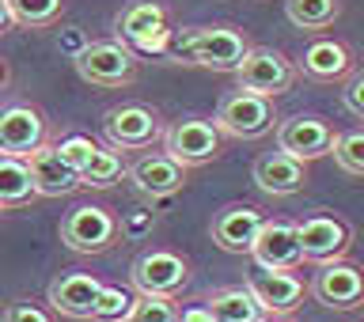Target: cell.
I'll return each mask as SVG.
<instances>
[{
	"instance_id": "1",
	"label": "cell",
	"mask_w": 364,
	"mask_h": 322,
	"mask_svg": "<svg viewBox=\"0 0 364 322\" xmlns=\"http://www.w3.org/2000/svg\"><path fill=\"white\" fill-rule=\"evenodd\" d=\"M250 45L255 42L235 23H205V27L175 31L167 57H178V61L198 65V68H213V73H235V65L243 61Z\"/></svg>"
},
{
	"instance_id": "2",
	"label": "cell",
	"mask_w": 364,
	"mask_h": 322,
	"mask_svg": "<svg viewBox=\"0 0 364 322\" xmlns=\"http://www.w3.org/2000/svg\"><path fill=\"white\" fill-rule=\"evenodd\" d=\"M114 31H118V42L133 53H167L175 38L164 0H129L114 19Z\"/></svg>"
},
{
	"instance_id": "3",
	"label": "cell",
	"mask_w": 364,
	"mask_h": 322,
	"mask_svg": "<svg viewBox=\"0 0 364 322\" xmlns=\"http://www.w3.org/2000/svg\"><path fill=\"white\" fill-rule=\"evenodd\" d=\"M73 65L84 84L102 91H122L141 80V61L122 42H87L73 53Z\"/></svg>"
},
{
	"instance_id": "4",
	"label": "cell",
	"mask_w": 364,
	"mask_h": 322,
	"mask_svg": "<svg viewBox=\"0 0 364 322\" xmlns=\"http://www.w3.org/2000/svg\"><path fill=\"white\" fill-rule=\"evenodd\" d=\"M277 110H273V99H262L255 91H228L216 107V133L220 136H235V141H258L277 129Z\"/></svg>"
},
{
	"instance_id": "5",
	"label": "cell",
	"mask_w": 364,
	"mask_h": 322,
	"mask_svg": "<svg viewBox=\"0 0 364 322\" xmlns=\"http://www.w3.org/2000/svg\"><path fill=\"white\" fill-rule=\"evenodd\" d=\"M102 136L114 152H144L164 136V118L148 102H122L102 114Z\"/></svg>"
},
{
	"instance_id": "6",
	"label": "cell",
	"mask_w": 364,
	"mask_h": 322,
	"mask_svg": "<svg viewBox=\"0 0 364 322\" xmlns=\"http://www.w3.org/2000/svg\"><path fill=\"white\" fill-rule=\"evenodd\" d=\"M296 61L284 50L273 45H250L243 53V61L235 65V80L243 91H255L262 99H277L284 91H292L296 84Z\"/></svg>"
},
{
	"instance_id": "7",
	"label": "cell",
	"mask_w": 364,
	"mask_h": 322,
	"mask_svg": "<svg viewBox=\"0 0 364 322\" xmlns=\"http://www.w3.org/2000/svg\"><path fill=\"white\" fill-rule=\"evenodd\" d=\"M159 141H164V156L171 159V163H178L182 171L213 163V159L220 156V148H224V136L216 133V125L209 118L171 122Z\"/></svg>"
},
{
	"instance_id": "8",
	"label": "cell",
	"mask_w": 364,
	"mask_h": 322,
	"mask_svg": "<svg viewBox=\"0 0 364 322\" xmlns=\"http://www.w3.org/2000/svg\"><path fill=\"white\" fill-rule=\"evenodd\" d=\"M122 224L107 205H76L61 220V243L73 254H102L118 243Z\"/></svg>"
},
{
	"instance_id": "9",
	"label": "cell",
	"mask_w": 364,
	"mask_h": 322,
	"mask_svg": "<svg viewBox=\"0 0 364 322\" xmlns=\"http://www.w3.org/2000/svg\"><path fill=\"white\" fill-rule=\"evenodd\" d=\"M50 141V122L34 102H8L0 107V156L27 159Z\"/></svg>"
},
{
	"instance_id": "10",
	"label": "cell",
	"mask_w": 364,
	"mask_h": 322,
	"mask_svg": "<svg viewBox=\"0 0 364 322\" xmlns=\"http://www.w3.org/2000/svg\"><path fill=\"white\" fill-rule=\"evenodd\" d=\"M129 281L136 296H167V300H175L190 284V262L175 254V250H144L133 262Z\"/></svg>"
},
{
	"instance_id": "11",
	"label": "cell",
	"mask_w": 364,
	"mask_h": 322,
	"mask_svg": "<svg viewBox=\"0 0 364 322\" xmlns=\"http://www.w3.org/2000/svg\"><path fill=\"white\" fill-rule=\"evenodd\" d=\"M330 144H334V125L323 114H292V118L277 122V152H284L296 163L330 156Z\"/></svg>"
},
{
	"instance_id": "12",
	"label": "cell",
	"mask_w": 364,
	"mask_h": 322,
	"mask_svg": "<svg viewBox=\"0 0 364 322\" xmlns=\"http://www.w3.org/2000/svg\"><path fill=\"white\" fill-rule=\"evenodd\" d=\"M349 243H353V227L346 220H338V216H330V213L304 216V220L296 224V247H300V258L315 262V266L338 262L349 250Z\"/></svg>"
},
{
	"instance_id": "13",
	"label": "cell",
	"mask_w": 364,
	"mask_h": 322,
	"mask_svg": "<svg viewBox=\"0 0 364 322\" xmlns=\"http://www.w3.org/2000/svg\"><path fill=\"white\" fill-rule=\"evenodd\" d=\"M311 296L330 311H357L364 300V273L353 262H323L311 281Z\"/></svg>"
},
{
	"instance_id": "14",
	"label": "cell",
	"mask_w": 364,
	"mask_h": 322,
	"mask_svg": "<svg viewBox=\"0 0 364 322\" xmlns=\"http://www.w3.org/2000/svg\"><path fill=\"white\" fill-rule=\"evenodd\" d=\"M247 292L255 296V304L262 307L266 318H289L304 307V281L296 273H269V269H258L250 273L247 281Z\"/></svg>"
},
{
	"instance_id": "15",
	"label": "cell",
	"mask_w": 364,
	"mask_h": 322,
	"mask_svg": "<svg viewBox=\"0 0 364 322\" xmlns=\"http://www.w3.org/2000/svg\"><path fill=\"white\" fill-rule=\"evenodd\" d=\"M250 258L258 262V269L296 273L304 266L300 247H296V224H289V220H262L255 243H250Z\"/></svg>"
},
{
	"instance_id": "16",
	"label": "cell",
	"mask_w": 364,
	"mask_h": 322,
	"mask_svg": "<svg viewBox=\"0 0 364 322\" xmlns=\"http://www.w3.org/2000/svg\"><path fill=\"white\" fill-rule=\"evenodd\" d=\"M125 178L152 201L156 198H175V193L186 186V171L178 163H171L164 152H144L141 159L125 163Z\"/></svg>"
},
{
	"instance_id": "17",
	"label": "cell",
	"mask_w": 364,
	"mask_h": 322,
	"mask_svg": "<svg viewBox=\"0 0 364 322\" xmlns=\"http://www.w3.org/2000/svg\"><path fill=\"white\" fill-rule=\"evenodd\" d=\"M262 220H266V213L258 205H224L213 216V243L228 254H250Z\"/></svg>"
},
{
	"instance_id": "18",
	"label": "cell",
	"mask_w": 364,
	"mask_h": 322,
	"mask_svg": "<svg viewBox=\"0 0 364 322\" xmlns=\"http://www.w3.org/2000/svg\"><path fill=\"white\" fill-rule=\"evenodd\" d=\"M27 171H31L34 193H42V198H68V193L80 190V175L57 156L53 141H46L38 152L27 156Z\"/></svg>"
},
{
	"instance_id": "19",
	"label": "cell",
	"mask_w": 364,
	"mask_h": 322,
	"mask_svg": "<svg viewBox=\"0 0 364 322\" xmlns=\"http://www.w3.org/2000/svg\"><path fill=\"white\" fill-rule=\"evenodd\" d=\"M353 68H357V61H353L349 42H341V38H315V42H307V50L300 53L296 73H304L311 80H323V84H334V80L349 76Z\"/></svg>"
},
{
	"instance_id": "20",
	"label": "cell",
	"mask_w": 364,
	"mask_h": 322,
	"mask_svg": "<svg viewBox=\"0 0 364 322\" xmlns=\"http://www.w3.org/2000/svg\"><path fill=\"white\" fill-rule=\"evenodd\" d=\"M102 289V281L95 273H65L50 284L46 300H50L53 315L65 318H91V307H95V296Z\"/></svg>"
},
{
	"instance_id": "21",
	"label": "cell",
	"mask_w": 364,
	"mask_h": 322,
	"mask_svg": "<svg viewBox=\"0 0 364 322\" xmlns=\"http://www.w3.org/2000/svg\"><path fill=\"white\" fill-rule=\"evenodd\" d=\"M304 182H307L304 163H296L284 152H266L255 159V186L269 198H292V193L304 190Z\"/></svg>"
},
{
	"instance_id": "22",
	"label": "cell",
	"mask_w": 364,
	"mask_h": 322,
	"mask_svg": "<svg viewBox=\"0 0 364 322\" xmlns=\"http://www.w3.org/2000/svg\"><path fill=\"white\" fill-rule=\"evenodd\" d=\"M201 304L209 307V315L216 322H262V307L255 304V296L247 292V284H228V289H213L201 296Z\"/></svg>"
},
{
	"instance_id": "23",
	"label": "cell",
	"mask_w": 364,
	"mask_h": 322,
	"mask_svg": "<svg viewBox=\"0 0 364 322\" xmlns=\"http://www.w3.org/2000/svg\"><path fill=\"white\" fill-rule=\"evenodd\" d=\"M31 198H38V193H34L27 159L0 156V213H4V209H19V205H27Z\"/></svg>"
},
{
	"instance_id": "24",
	"label": "cell",
	"mask_w": 364,
	"mask_h": 322,
	"mask_svg": "<svg viewBox=\"0 0 364 322\" xmlns=\"http://www.w3.org/2000/svg\"><path fill=\"white\" fill-rule=\"evenodd\" d=\"M284 16L300 31H326L341 16V0H284Z\"/></svg>"
},
{
	"instance_id": "25",
	"label": "cell",
	"mask_w": 364,
	"mask_h": 322,
	"mask_svg": "<svg viewBox=\"0 0 364 322\" xmlns=\"http://www.w3.org/2000/svg\"><path fill=\"white\" fill-rule=\"evenodd\" d=\"M125 175V159L114 148H95V156L80 167V190H110Z\"/></svg>"
},
{
	"instance_id": "26",
	"label": "cell",
	"mask_w": 364,
	"mask_h": 322,
	"mask_svg": "<svg viewBox=\"0 0 364 322\" xmlns=\"http://www.w3.org/2000/svg\"><path fill=\"white\" fill-rule=\"evenodd\" d=\"M8 4V16H11V27H31V31H46L61 19L65 11V0H4Z\"/></svg>"
},
{
	"instance_id": "27",
	"label": "cell",
	"mask_w": 364,
	"mask_h": 322,
	"mask_svg": "<svg viewBox=\"0 0 364 322\" xmlns=\"http://www.w3.org/2000/svg\"><path fill=\"white\" fill-rule=\"evenodd\" d=\"M330 156H334V163L346 171L349 178H360V175H364V133H360V129L334 133Z\"/></svg>"
},
{
	"instance_id": "28",
	"label": "cell",
	"mask_w": 364,
	"mask_h": 322,
	"mask_svg": "<svg viewBox=\"0 0 364 322\" xmlns=\"http://www.w3.org/2000/svg\"><path fill=\"white\" fill-rule=\"evenodd\" d=\"M133 296L136 292L122 289V284H102L95 296V307H91V318L95 322H125L129 318V307H133Z\"/></svg>"
},
{
	"instance_id": "29",
	"label": "cell",
	"mask_w": 364,
	"mask_h": 322,
	"mask_svg": "<svg viewBox=\"0 0 364 322\" xmlns=\"http://www.w3.org/2000/svg\"><path fill=\"white\" fill-rule=\"evenodd\" d=\"M125 322H178V304L167 296H133Z\"/></svg>"
},
{
	"instance_id": "30",
	"label": "cell",
	"mask_w": 364,
	"mask_h": 322,
	"mask_svg": "<svg viewBox=\"0 0 364 322\" xmlns=\"http://www.w3.org/2000/svg\"><path fill=\"white\" fill-rule=\"evenodd\" d=\"M53 148H57V156H61L65 163L80 175V167H84L91 156H95V148H99V144L91 141V136H84V133H73V136H65V141H61V144H53Z\"/></svg>"
},
{
	"instance_id": "31",
	"label": "cell",
	"mask_w": 364,
	"mask_h": 322,
	"mask_svg": "<svg viewBox=\"0 0 364 322\" xmlns=\"http://www.w3.org/2000/svg\"><path fill=\"white\" fill-rule=\"evenodd\" d=\"M4 322H57V315L34 300H16V304H8Z\"/></svg>"
},
{
	"instance_id": "32",
	"label": "cell",
	"mask_w": 364,
	"mask_h": 322,
	"mask_svg": "<svg viewBox=\"0 0 364 322\" xmlns=\"http://www.w3.org/2000/svg\"><path fill=\"white\" fill-rule=\"evenodd\" d=\"M346 110L353 118H364V73H357V68L349 73V84H346Z\"/></svg>"
},
{
	"instance_id": "33",
	"label": "cell",
	"mask_w": 364,
	"mask_h": 322,
	"mask_svg": "<svg viewBox=\"0 0 364 322\" xmlns=\"http://www.w3.org/2000/svg\"><path fill=\"white\" fill-rule=\"evenodd\" d=\"M178 322H216V318L209 315L205 304H190V307H178Z\"/></svg>"
},
{
	"instance_id": "34",
	"label": "cell",
	"mask_w": 364,
	"mask_h": 322,
	"mask_svg": "<svg viewBox=\"0 0 364 322\" xmlns=\"http://www.w3.org/2000/svg\"><path fill=\"white\" fill-rule=\"evenodd\" d=\"M11 31V16H8V4L0 0V34H8Z\"/></svg>"
},
{
	"instance_id": "35",
	"label": "cell",
	"mask_w": 364,
	"mask_h": 322,
	"mask_svg": "<svg viewBox=\"0 0 364 322\" xmlns=\"http://www.w3.org/2000/svg\"><path fill=\"white\" fill-rule=\"evenodd\" d=\"M4 84H8V65L0 61V91H4Z\"/></svg>"
},
{
	"instance_id": "36",
	"label": "cell",
	"mask_w": 364,
	"mask_h": 322,
	"mask_svg": "<svg viewBox=\"0 0 364 322\" xmlns=\"http://www.w3.org/2000/svg\"><path fill=\"white\" fill-rule=\"evenodd\" d=\"M262 322H289V318H262Z\"/></svg>"
}]
</instances>
